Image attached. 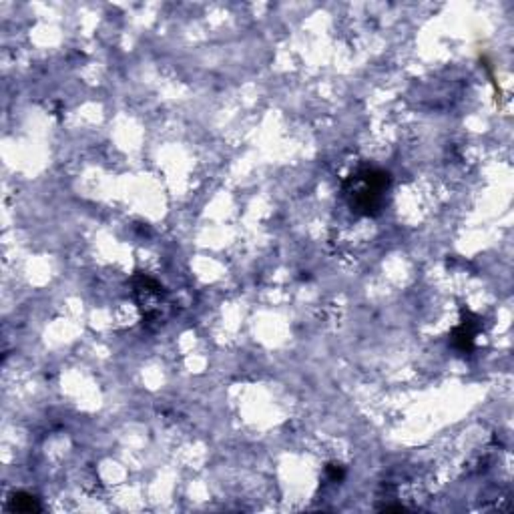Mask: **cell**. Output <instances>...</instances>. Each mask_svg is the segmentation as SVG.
<instances>
[{"mask_svg": "<svg viewBox=\"0 0 514 514\" xmlns=\"http://www.w3.org/2000/svg\"><path fill=\"white\" fill-rule=\"evenodd\" d=\"M390 183L392 177L388 171L364 167L347 177L344 183V197L354 213L376 217L384 209Z\"/></svg>", "mask_w": 514, "mask_h": 514, "instance_id": "cell-1", "label": "cell"}, {"mask_svg": "<svg viewBox=\"0 0 514 514\" xmlns=\"http://www.w3.org/2000/svg\"><path fill=\"white\" fill-rule=\"evenodd\" d=\"M133 293L139 310L143 313V324H163L165 310L169 308L165 288L145 273H137L133 278Z\"/></svg>", "mask_w": 514, "mask_h": 514, "instance_id": "cell-2", "label": "cell"}, {"mask_svg": "<svg viewBox=\"0 0 514 514\" xmlns=\"http://www.w3.org/2000/svg\"><path fill=\"white\" fill-rule=\"evenodd\" d=\"M474 337H476V322L474 320H462L452 334V344L458 352L468 354L474 347Z\"/></svg>", "mask_w": 514, "mask_h": 514, "instance_id": "cell-3", "label": "cell"}, {"mask_svg": "<svg viewBox=\"0 0 514 514\" xmlns=\"http://www.w3.org/2000/svg\"><path fill=\"white\" fill-rule=\"evenodd\" d=\"M11 510H16V513H38L41 504L36 503V498H34L33 494L16 492V494H12L11 498Z\"/></svg>", "mask_w": 514, "mask_h": 514, "instance_id": "cell-4", "label": "cell"}, {"mask_svg": "<svg viewBox=\"0 0 514 514\" xmlns=\"http://www.w3.org/2000/svg\"><path fill=\"white\" fill-rule=\"evenodd\" d=\"M327 472H330V476H332V481L337 482L344 478V468L340 466V464H332V466H327Z\"/></svg>", "mask_w": 514, "mask_h": 514, "instance_id": "cell-5", "label": "cell"}]
</instances>
